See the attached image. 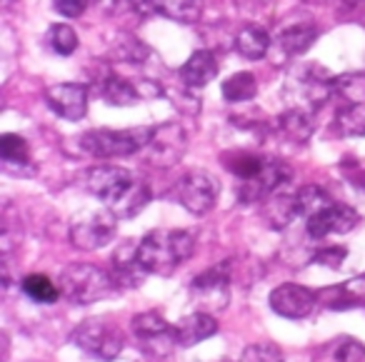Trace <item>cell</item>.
I'll list each match as a JSON object with an SVG mask.
<instances>
[{
    "label": "cell",
    "instance_id": "cell-30",
    "mask_svg": "<svg viewBox=\"0 0 365 362\" xmlns=\"http://www.w3.org/2000/svg\"><path fill=\"white\" fill-rule=\"evenodd\" d=\"M258 93V83L250 73H235L223 83V98L228 103H248Z\"/></svg>",
    "mask_w": 365,
    "mask_h": 362
},
{
    "label": "cell",
    "instance_id": "cell-14",
    "mask_svg": "<svg viewBox=\"0 0 365 362\" xmlns=\"http://www.w3.org/2000/svg\"><path fill=\"white\" fill-rule=\"evenodd\" d=\"M360 222V215L348 205L333 202L330 207L320 210L318 215L308 217V237L310 240H325L328 235H345Z\"/></svg>",
    "mask_w": 365,
    "mask_h": 362
},
{
    "label": "cell",
    "instance_id": "cell-23",
    "mask_svg": "<svg viewBox=\"0 0 365 362\" xmlns=\"http://www.w3.org/2000/svg\"><path fill=\"white\" fill-rule=\"evenodd\" d=\"M270 48V36L265 28L260 26H248L238 33L235 38V51L245 58V61H260Z\"/></svg>",
    "mask_w": 365,
    "mask_h": 362
},
{
    "label": "cell",
    "instance_id": "cell-19",
    "mask_svg": "<svg viewBox=\"0 0 365 362\" xmlns=\"http://www.w3.org/2000/svg\"><path fill=\"white\" fill-rule=\"evenodd\" d=\"M96 90H98V95L108 103V105H118V108L138 105V103H140V98H143V93L138 90L130 81L113 76V73L103 76L101 81L96 83Z\"/></svg>",
    "mask_w": 365,
    "mask_h": 362
},
{
    "label": "cell",
    "instance_id": "cell-4",
    "mask_svg": "<svg viewBox=\"0 0 365 362\" xmlns=\"http://www.w3.org/2000/svg\"><path fill=\"white\" fill-rule=\"evenodd\" d=\"M155 128L140 125L128 130H88L81 138V148L96 157H125L145 150Z\"/></svg>",
    "mask_w": 365,
    "mask_h": 362
},
{
    "label": "cell",
    "instance_id": "cell-27",
    "mask_svg": "<svg viewBox=\"0 0 365 362\" xmlns=\"http://www.w3.org/2000/svg\"><path fill=\"white\" fill-rule=\"evenodd\" d=\"M333 95L340 98L345 105L365 103V73H345L333 78Z\"/></svg>",
    "mask_w": 365,
    "mask_h": 362
},
{
    "label": "cell",
    "instance_id": "cell-16",
    "mask_svg": "<svg viewBox=\"0 0 365 362\" xmlns=\"http://www.w3.org/2000/svg\"><path fill=\"white\" fill-rule=\"evenodd\" d=\"M123 3L140 16L160 13L170 21L188 23V26L200 21V13H203V0H123Z\"/></svg>",
    "mask_w": 365,
    "mask_h": 362
},
{
    "label": "cell",
    "instance_id": "cell-3",
    "mask_svg": "<svg viewBox=\"0 0 365 362\" xmlns=\"http://www.w3.org/2000/svg\"><path fill=\"white\" fill-rule=\"evenodd\" d=\"M61 295L76 305H93L98 300H106L118 290V282L113 272L103 270L91 262H73L61 272Z\"/></svg>",
    "mask_w": 365,
    "mask_h": 362
},
{
    "label": "cell",
    "instance_id": "cell-15",
    "mask_svg": "<svg viewBox=\"0 0 365 362\" xmlns=\"http://www.w3.org/2000/svg\"><path fill=\"white\" fill-rule=\"evenodd\" d=\"M315 300H318L315 292H310L303 285H295V282H285L270 292V307L275 315L285 317V320H300V317L310 315Z\"/></svg>",
    "mask_w": 365,
    "mask_h": 362
},
{
    "label": "cell",
    "instance_id": "cell-26",
    "mask_svg": "<svg viewBox=\"0 0 365 362\" xmlns=\"http://www.w3.org/2000/svg\"><path fill=\"white\" fill-rule=\"evenodd\" d=\"M295 205H298V215L308 220V217L318 215L320 210H325V207L333 205V197H330L328 190H323V187L305 185L295 192Z\"/></svg>",
    "mask_w": 365,
    "mask_h": 362
},
{
    "label": "cell",
    "instance_id": "cell-12",
    "mask_svg": "<svg viewBox=\"0 0 365 362\" xmlns=\"http://www.w3.org/2000/svg\"><path fill=\"white\" fill-rule=\"evenodd\" d=\"M190 295L193 300L203 307L205 312H218L228 307L230 300V277L228 267H210V270L200 272L193 282H190Z\"/></svg>",
    "mask_w": 365,
    "mask_h": 362
},
{
    "label": "cell",
    "instance_id": "cell-21",
    "mask_svg": "<svg viewBox=\"0 0 365 362\" xmlns=\"http://www.w3.org/2000/svg\"><path fill=\"white\" fill-rule=\"evenodd\" d=\"M145 275L140 265H138V242H123L120 250L113 257V277L118 285H138L140 277Z\"/></svg>",
    "mask_w": 365,
    "mask_h": 362
},
{
    "label": "cell",
    "instance_id": "cell-32",
    "mask_svg": "<svg viewBox=\"0 0 365 362\" xmlns=\"http://www.w3.org/2000/svg\"><path fill=\"white\" fill-rule=\"evenodd\" d=\"M0 157L6 160L8 167L26 165L28 157H31V152H28L26 138L16 135V133H6V135L0 138Z\"/></svg>",
    "mask_w": 365,
    "mask_h": 362
},
{
    "label": "cell",
    "instance_id": "cell-11",
    "mask_svg": "<svg viewBox=\"0 0 365 362\" xmlns=\"http://www.w3.org/2000/svg\"><path fill=\"white\" fill-rule=\"evenodd\" d=\"M290 180V167L280 160H273V157H265L263 167L255 172L248 180H240L238 185V197L240 202H258L265 200V197L275 195L280 190V185Z\"/></svg>",
    "mask_w": 365,
    "mask_h": 362
},
{
    "label": "cell",
    "instance_id": "cell-9",
    "mask_svg": "<svg viewBox=\"0 0 365 362\" xmlns=\"http://www.w3.org/2000/svg\"><path fill=\"white\" fill-rule=\"evenodd\" d=\"M290 93H295V98H300L303 110L315 113L333 98V78L328 76L325 68L305 66L303 71L290 78Z\"/></svg>",
    "mask_w": 365,
    "mask_h": 362
},
{
    "label": "cell",
    "instance_id": "cell-10",
    "mask_svg": "<svg viewBox=\"0 0 365 362\" xmlns=\"http://www.w3.org/2000/svg\"><path fill=\"white\" fill-rule=\"evenodd\" d=\"M188 150V133L178 123L158 125L145 148V157L155 167H173Z\"/></svg>",
    "mask_w": 365,
    "mask_h": 362
},
{
    "label": "cell",
    "instance_id": "cell-20",
    "mask_svg": "<svg viewBox=\"0 0 365 362\" xmlns=\"http://www.w3.org/2000/svg\"><path fill=\"white\" fill-rule=\"evenodd\" d=\"M365 345L358 342L355 337H335V340L325 342L318 352H315L313 362H363Z\"/></svg>",
    "mask_w": 365,
    "mask_h": 362
},
{
    "label": "cell",
    "instance_id": "cell-2",
    "mask_svg": "<svg viewBox=\"0 0 365 362\" xmlns=\"http://www.w3.org/2000/svg\"><path fill=\"white\" fill-rule=\"evenodd\" d=\"M193 250L195 240L188 230H153L138 242V265L145 275H173Z\"/></svg>",
    "mask_w": 365,
    "mask_h": 362
},
{
    "label": "cell",
    "instance_id": "cell-24",
    "mask_svg": "<svg viewBox=\"0 0 365 362\" xmlns=\"http://www.w3.org/2000/svg\"><path fill=\"white\" fill-rule=\"evenodd\" d=\"M280 130L290 138V140H308L315 130V123H313V113L310 110H303V108H290L283 118L278 120Z\"/></svg>",
    "mask_w": 365,
    "mask_h": 362
},
{
    "label": "cell",
    "instance_id": "cell-34",
    "mask_svg": "<svg viewBox=\"0 0 365 362\" xmlns=\"http://www.w3.org/2000/svg\"><path fill=\"white\" fill-rule=\"evenodd\" d=\"M348 257V250L345 247H328V250H320L318 255L313 257V262H318V265H325V267H333V270H338L340 265H343V260Z\"/></svg>",
    "mask_w": 365,
    "mask_h": 362
},
{
    "label": "cell",
    "instance_id": "cell-28",
    "mask_svg": "<svg viewBox=\"0 0 365 362\" xmlns=\"http://www.w3.org/2000/svg\"><path fill=\"white\" fill-rule=\"evenodd\" d=\"M21 287L33 302H43V305H53V302L61 297V287H58L48 275H38V272L23 277Z\"/></svg>",
    "mask_w": 365,
    "mask_h": 362
},
{
    "label": "cell",
    "instance_id": "cell-35",
    "mask_svg": "<svg viewBox=\"0 0 365 362\" xmlns=\"http://www.w3.org/2000/svg\"><path fill=\"white\" fill-rule=\"evenodd\" d=\"M88 3H91V0H56V3H53V8H56V11L61 13V16H66V18H78V16H83V13H86Z\"/></svg>",
    "mask_w": 365,
    "mask_h": 362
},
{
    "label": "cell",
    "instance_id": "cell-29",
    "mask_svg": "<svg viewBox=\"0 0 365 362\" xmlns=\"http://www.w3.org/2000/svg\"><path fill=\"white\" fill-rule=\"evenodd\" d=\"M335 125L345 138H365V103L345 105L343 110H338Z\"/></svg>",
    "mask_w": 365,
    "mask_h": 362
},
{
    "label": "cell",
    "instance_id": "cell-8",
    "mask_svg": "<svg viewBox=\"0 0 365 362\" xmlns=\"http://www.w3.org/2000/svg\"><path fill=\"white\" fill-rule=\"evenodd\" d=\"M133 332L143 350L153 357H168L173 347H178V330L160 312H140L133 317Z\"/></svg>",
    "mask_w": 365,
    "mask_h": 362
},
{
    "label": "cell",
    "instance_id": "cell-6",
    "mask_svg": "<svg viewBox=\"0 0 365 362\" xmlns=\"http://www.w3.org/2000/svg\"><path fill=\"white\" fill-rule=\"evenodd\" d=\"M118 220L120 217L110 210V207H101V210H86L71 222V242L78 250H101L115 237Z\"/></svg>",
    "mask_w": 365,
    "mask_h": 362
},
{
    "label": "cell",
    "instance_id": "cell-25",
    "mask_svg": "<svg viewBox=\"0 0 365 362\" xmlns=\"http://www.w3.org/2000/svg\"><path fill=\"white\" fill-rule=\"evenodd\" d=\"M265 217L270 220V227L283 230L298 217V205H295V195H270L265 202Z\"/></svg>",
    "mask_w": 365,
    "mask_h": 362
},
{
    "label": "cell",
    "instance_id": "cell-5",
    "mask_svg": "<svg viewBox=\"0 0 365 362\" xmlns=\"http://www.w3.org/2000/svg\"><path fill=\"white\" fill-rule=\"evenodd\" d=\"M73 342L91 357L108 362L115 360L125 347V337H123L120 327L113 320H101V317H93V320L78 325L73 332Z\"/></svg>",
    "mask_w": 365,
    "mask_h": 362
},
{
    "label": "cell",
    "instance_id": "cell-22",
    "mask_svg": "<svg viewBox=\"0 0 365 362\" xmlns=\"http://www.w3.org/2000/svg\"><path fill=\"white\" fill-rule=\"evenodd\" d=\"M320 31L315 23H298V26H290L280 33L278 38V48L283 51V56L295 58V56H303L315 41H318Z\"/></svg>",
    "mask_w": 365,
    "mask_h": 362
},
{
    "label": "cell",
    "instance_id": "cell-33",
    "mask_svg": "<svg viewBox=\"0 0 365 362\" xmlns=\"http://www.w3.org/2000/svg\"><path fill=\"white\" fill-rule=\"evenodd\" d=\"M240 362H283V352L273 342H255L245 347Z\"/></svg>",
    "mask_w": 365,
    "mask_h": 362
},
{
    "label": "cell",
    "instance_id": "cell-18",
    "mask_svg": "<svg viewBox=\"0 0 365 362\" xmlns=\"http://www.w3.org/2000/svg\"><path fill=\"white\" fill-rule=\"evenodd\" d=\"M178 76L185 88H205L218 76V61L210 51H198L188 58V63L180 68Z\"/></svg>",
    "mask_w": 365,
    "mask_h": 362
},
{
    "label": "cell",
    "instance_id": "cell-31",
    "mask_svg": "<svg viewBox=\"0 0 365 362\" xmlns=\"http://www.w3.org/2000/svg\"><path fill=\"white\" fill-rule=\"evenodd\" d=\"M46 43L53 53H58V56H71V53H76V48H78V36L71 26L56 23V26L48 28Z\"/></svg>",
    "mask_w": 365,
    "mask_h": 362
},
{
    "label": "cell",
    "instance_id": "cell-1",
    "mask_svg": "<svg viewBox=\"0 0 365 362\" xmlns=\"http://www.w3.org/2000/svg\"><path fill=\"white\" fill-rule=\"evenodd\" d=\"M83 185L101 197L120 220H133L150 202V187L130 170L118 165H98L83 175Z\"/></svg>",
    "mask_w": 365,
    "mask_h": 362
},
{
    "label": "cell",
    "instance_id": "cell-13",
    "mask_svg": "<svg viewBox=\"0 0 365 362\" xmlns=\"http://www.w3.org/2000/svg\"><path fill=\"white\" fill-rule=\"evenodd\" d=\"M46 103L63 120H83L88 113V88L81 83H61L46 90Z\"/></svg>",
    "mask_w": 365,
    "mask_h": 362
},
{
    "label": "cell",
    "instance_id": "cell-7",
    "mask_svg": "<svg viewBox=\"0 0 365 362\" xmlns=\"http://www.w3.org/2000/svg\"><path fill=\"white\" fill-rule=\"evenodd\" d=\"M170 197L193 215H205L218 200V182L205 170H188L170 187Z\"/></svg>",
    "mask_w": 365,
    "mask_h": 362
},
{
    "label": "cell",
    "instance_id": "cell-17",
    "mask_svg": "<svg viewBox=\"0 0 365 362\" xmlns=\"http://www.w3.org/2000/svg\"><path fill=\"white\" fill-rule=\"evenodd\" d=\"M175 330H178V347H193L218 332V320L213 315H208L205 310H198L193 315L182 317L175 325Z\"/></svg>",
    "mask_w": 365,
    "mask_h": 362
}]
</instances>
